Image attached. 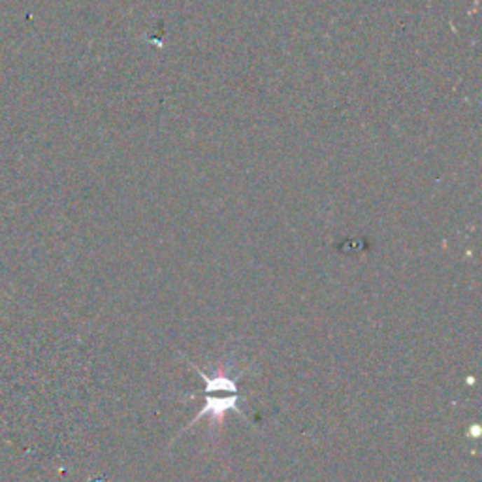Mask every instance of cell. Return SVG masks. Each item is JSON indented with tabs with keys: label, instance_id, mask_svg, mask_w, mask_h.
<instances>
[{
	"label": "cell",
	"instance_id": "obj_1",
	"mask_svg": "<svg viewBox=\"0 0 482 482\" xmlns=\"http://www.w3.org/2000/svg\"><path fill=\"white\" fill-rule=\"evenodd\" d=\"M237 399H240V396H237V394L230 396V398H211L209 394H207V396H205V407L200 411L198 415L194 416V420L191 422V424H194V422L200 420L202 416L209 415L211 413V416H213L215 424H217V426H221V424H223L224 413H226L228 409L237 411V413L241 415L240 407H235V405H237Z\"/></svg>",
	"mask_w": 482,
	"mask_h": 482
},
{
	"label": "cell",
	"instance_id": "obj_2",
	"mask_svg": "<svg viewBox=\"0 0 482 482\" xmlns=\"http://www.w3.org/2000/svg\"><path fill=\"white\" fill-rule=\"evenodd\" d=\"M191 366H194L193 362H191ZM194 368H196V366H194ZM196 371H198V373L204 377L205 383H207V390L205 392H217V390L237 392V386H235V383L234 380H230L226 375H213V377H209V375H205L200 368H196Z\"/></svg>",
	"mask_w": 482,
	"mask_h": 482
}]
</instances>
